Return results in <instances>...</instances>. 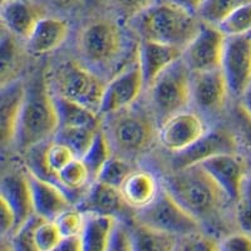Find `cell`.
Wrapping results in <instances>:
<instances>
[{
    "label": "cell",
    "instance_id": "6da1fadb",
    "mask_svg": "<svg viewBox=\"0 0 251 251\" xmlns=\"http://www.w3.org/2000/svg\"><path fill=\"white\" fill-rule=\"evenodd\" d=\"M58 127L54 94L46 73L37 71L30 80L25 83V97L14 146L20 152L30 151L54 137Z\"/></svg>",
    "mask_w": 251,
    "mask_h": 251
},
{
    "label": "cell",
    "instance_id": "7a4b0ae2",
    "mask_svg": "<svg viewBox=\"0 0 251 251\" xmlns=\"http://www.w3.org/2000/svg\"><path fill=\"white\" fill-rule=\"evenodd\" d=\"M102 129L112 146L113 153L126 160L146 154L158 141V129L150 107L133 106L102 117Z\"/></svg>",
    "mask_w": 251,
    "mask_h": 251
},
{
    "label": "cell",
    "instance_id": "3957f363",
    "mask_svg": "<svg viewBox=\"0 0 251 251\" xmlns=\"http://www.w3.org/2000/svg\"><path fill=\"white\" fill-rule=\"evenodd\" d=\"M162 187L201 224L215 219L225 203L230 202L200 165L171 171L163 178Z\"/></svg>",
    "mask_w": 251,
    "mask_h": 251
},
{
    "label": "cell",
    "instance_id": "277c9868",
    "mask_svg": "<svg viewBox=\"0 0 251 251\" xmlns=\"http://www.w3.org/2000/svg\"><path fill=\"white\" fill-rule=\"evenodd\" d=\"M134 30L142 40H152L185 49L199 33L201 20L196 13L172 1L154 4L132 19Z\"/></svg>",
    "mask_w": 251,
    "mask_h": 251
},
{
    "label": "cell",
    "instance_id": "5b68a950",
    "mask_svg": "<svg viewBox=\"0 0 251 251\" xmlns=\"http://www.w3.org/2000/svg\"><path fill=\"white\" fill-rule=\"evenodd\" d=\"M191 86L192 73L181 58L147 88L149 107L158 126L175 114L187 111L191 103Z\"/></svg>",
    "mask_w": 251,
    "mask_h": 251
},
{
    "label": "cell",
    "instance_id": "8992f818",
    "mask_svg": "<svg viewBox=\"0 0 251 251\" xmlns=\"http://www.w3.org/2000/svg\"><path fill=\"white\" fill-rule=\"evenodd\" d=\"M106 84L100 75L77 60H67L59 64L50 79L53 93L88 107L97 113L100 111Z\"/></svg>",
    "mask_w": 251,
    "mask_h": 251
},
{
    "label": "cell",
    "instance_id": "52a82bcc",
    "mask_svg": "<svg viewBox=\"0 0 251 251\" xmlns=\"http://www.w3.org/2000/svg\"><path fill=\"white\" fill-rule=\"evenodd\" d=\"M133 220L177 237L202 231V224L188 214L163 187L150 205L134 211Z\"/></svg>",
    "mask_w": 251,
    "mask_h": 251
},
{
    "label": "cell",
    "instance_id": "ba28073f",
    "mask_svg": "<svg viewBox=\"0 0 251 251\" xmlns=\"http://www.w3.org/2000/svg\"><path fill=\"white\" fill-rule=\"evenodd\" d=\"M78 49L92 66H109L122 53V30L111 19L93 20L79 31Z\"/></svg>",
    "mask_w": 251,
    "mask_h": 251
},
{
    "label": "cell",
    "instance_id": "9c48e42d",
    "mask_svg": "<svg viewBox=\"0 0 251 251\" xmlns=\"http://www.w3.org/2000/svg\"><path fill=\"white\" fill-rule=\"evenodd\" d=\"M227 153H240V145L234 129L217 128L207 129L196 142L177 153H172L171 171L197 166L211 157Z\"/></svg>",
    "mask_w": 251,
    "mask_h": 251
},
{
    "label": "cell",
    "instance_id": "30bf717a",
    "mask_svg": "<svg viewBox=\"0 0 251 251\" xmlns=\"http://www.w3.org/2000/svg\"><path fill=\"white\" fill-rule=\"evenodd\" d=\"M226 38L219 26L202 23L199 33L183 49L182 59L191 73L221 69Z\"/></svg>",
    "mask_w": 251,
    "mask_h": 251
},
{
    "label": "cell",
    "instance_id": "8fae6325",
    "mask_svg": "<svg viewBox=\"0 0 251 251\" xmlns=\"http://www.w3.org/2000/svg\"><path fill=\"white\" fill-rule=\"evenodd\" d=\"M221 71L230 96L240 100L251 84V34L226 38Z\"/></svg>",
    "mask_w": 251,
    "mask_h": 251
},
{
    "label": "cell",
    "instance_id": "7c38bea8",
    "mask_svg": "<svg viewBox=\"0 0 251 251\" xmlns=\"http://www.w3.org/2000/svg\"><path fill=\"white\" fill-rule=\"evenodd\" d=\"M145 79L138 63V54L129 66L121 71L106 84L103 100L100 104V116L121 111L137 103L145 89Z\"/></svg>",
    "mask_w": 251,
    "mask_h": 251
},
{
    "label": "cell",
    "instance_id": "4fadbf2b",
    "mask_svg": "<svg viewBox=\"0 0 251 251\" xmlns=\"http://www.w3.org/2000/svg\"><path fill=\"white\" fill-rule=\"evenodd\" d=\"M200 166L212 177L228 201L235 205L248 180V167L240 153L220 154L208 158Z\"/></svg>",
    "mask_w": 251,
    "mask_h": 251
},
{
    "label": "cell",
    "instance_id": "5bb4252c",
    "mask_svg": "<svg viewBox=\"0 0 251 251\" xmlns=\"http://www.w3.org/2000/svg\"><path fill=\"white\" fill-rule=\"evenodd\" d=\"M230 96L225 75L221 69L192 73L191 103L199 114L214 117L223 111Z\"/></svg>",
    "mask_w": 251,
    "mask_h": 251
},
{
    "label": "cell",
    "instance_id": "9a60e30c",
    "mask_svg": "<svg viewBox=\"0 0 251 251\" xmlns=\"http://www.w3.org/2000/svg\"><path fill=\"white\" fill-rule=\"evenodd\" d=\"M207 131L199 113L183 111L163 122L158 129V142L171 153H177L196 142Z\"/></svg>",
    "mask_w": 251,
    "mask_h": 251
},
{
    "label": "cell",
    "instance_id": "2e32d148",
    "mask_svg": "<svg viewBox=\"0 0 251 251\" xmlns=\"http://www.w3.org/2000/svg\"><path fill=\"white\" fill-rule=\"evenodd\" d=\"M26 174L35 215L48 221H55L60 214L72 207L71 199L58 183L38 176L30 170Z\"/></svg>",
    "mask_w": 251,
    "mask_h": 251
},
{
    "label": "cell",
    "instance_id": "e0dca14e",
    "mask_svg": "<svg viewBox=\"0 0 251 251\" xmlns=\"http://www.w3.org/2000/svg\"><path fill=\"white\" fill-rule=\"evenodd\" d=\"M77 208L86 215L111 216L118 220L129 207L123 200L120 188L93 181L77 203Z\"/></svg>",
    "mask_w": 251,
    "mask_h": 251
},
{
    "label": "cell",
    "instance_id": "ac0fdd59",
    "mask_svg": "<svg viewBox=\"0 0 251 251\" xmlns=\"http://www.w3.org/2000/svg\"><path fill=\"white\" fill-rule=\"evenodd\" d=\"M44 9L31 0H10L1 3L0 18L3 28L25 42L42 18Z\"/></svg>",
    "mask_w": 251,
    "mask_h": 251
},
{
    "label": "cell",
    "instance_id": "d6986e66",
    "mask_svg": "<svg viewBox=\"0 0 251 251\" xmlns=\"http://www.w3.org/2000/svg\"><path fill=\"white\" fill-rule=\"evenodd\" d=\"M137 54L145 87L149 88L162 72L182 58L183 49L152 40H141Z\"/></svg>",
    "mask_w": 251,
    "mask_h": 251
},
{
    "label": "cell",
    "instance_id": "ffe728a7",
    "mask_svg": "<svg viewBox=\"0 0 251 251\" xmlns=\"http://www.w3.org/2000/svg\"><path fill=\"white\" fill-rule=\"evenodd\" d=\"M0 199L5 201L14 212L17 219V230L34 215L30 185L26 172L9 171L4 175L0 185Z\"/></svg>",
    "mask_w": 251,
    "mask_h": 251
},
{
    "label": "cell",
    "instance_id": "44dd1931",
    "mask_svg": "<svg viewBox=\"0 0 251 251\" xmlns=\"http://www.w3.org/2000/svg\"><path fill=\"white\" fill-rule=\"evenodd\" d=\"M25 97V83L15 79L1 86L0 94V140L3 149L14 145L18 123Z\"/></svg>",
    "mask_w": 251,
    "mask_h": 251
},
{
    "label": "cell",
    "instance_id": "7402d4cb",
    "mask_svg": "<svg viewBox=\"0 0 251 251\" xmlns=\"http://www.w3.org/2000/svg\"><path fill=\"white\" fill-rule=\"evenodd\" d=\"M69 23L62 18L44 17L38 22L25 40L26 50L33 55H44L54 51L67 40Z\"/></svg>",
    "mask_w": 251,
    "mask_h": 251
},
{
    "label": "cell",
    "instance_id": "603a6c76",
    "mask_svg": "<svg viewBox=\"0 0 251 251\" xmlns=\"http://www.w3.org/2000/svg\"><path fill=\"white\" fill-rule=\"evenodd\" d=\"M160 190L154 175L145 170H134L120 187L123 200L134 211L150 205Z\"/></svg>",
    "mask_w": 251,
    "mask_h": 251
},
{
    "label": "cell",
    "instance_id": "cb8c5ba5",
    "mask_svg": "<svg viewBox=\"0 0 251 251\" xmlns=\"http://www.w3.org/2000/svg\"><path fill=\"white\" fill-rule=\"evenodd\" d=\"M54 94V93H53ZM58 128L64 127H102V116L88 107L54 94Z\"/></svg>",
    "mask_w": 251,
    "mask_h": 251
},
{
    "label": "cell",
    "instance_id": "d4e9b609",
    "mask_svg": "<svg viewBox=\"0 0 251 251\" xmlns=\"http://www.w3.org/2000/svg\"><path fill=\"white\" fill-rule=\"evenodd\" d=\"M117 221L111 216L87 215L86 225L80 235L82 251H107Z\"/></svg>",
    "mask_w": 251,
    "mask_h": 251
},
{
    "label": "cell",
    "instance_id": "484cf974",
    "mask_svg": "<svg viewBox=\"0 0 251 251\" xmlns=\"http://www.w3.org/2000/svg\"><path fill=\"white\" fill-rule=\"evenodd\" d=\"M43 146V149L37 153V158H35L34 162V165L39 167V170L34 174H37L40 177L47 176V178L48 177L57 178L58 174L68 163L77 158V156L72 152L71 149L54 140H51L48 143H44Z\"/></svg>",
    "mask_w": 251,
    "mask_h": 251
},
{
    "label": "cell",
    "instance_id": "4316f807",
    "mask_svg": "<svg viewBox=\"0 0 251 251\" xmlns=\"http://www.w3.org/2000/svg\"><path fill=\"white\" fill-rule=\"evenodd\" d=\"M129 228L132 251H174L178 237L134 221Z\"/></svg>",
    "mask_w": 251,
    "mask_h": 251
},
{
    "label": "cell",
    "instance_id": "83f0119b",
    "mask_svg": "<svg viewBox=\"0 0 251 251\" xmlns=\"http://www.w3.org/2000/svg\"><path fill=\"white\" fill-rule=\"evenodd\" d=\"M19 38L12 34L5 28L1 29L0 57H1V86L17 79L19 69L23 64V49L19 46Z\"/></svg>",
    "mask_w": 251,
    "mask_h": 251
},
{
    "label": "cell",
    "instance_id": "f1b7e54d",
    "mask_svg": "<svg viewBox=\"0 0 251 251\" xmlns=\"http://www.w3.org/2000/svg\"><path fill=\"white\" fill-rule=\"evenodd\" d=\"M55 180H57L58 185L67 192L72 203L75 202L73 197L77 195V192H82L80 190H83L87 183L92 182L88 167H87L86 163L83 162V160L79 158V157H77L71 163H68L58 174ZM82 194L84 195V191Z\"/></svg>",
    "mask_w": 251,
    "mask_h": 251
},
{
    "label": "cell",
    "instance_id": "f546056e",
    "mask_svg": "<svg viewBox=\"0 0 251 251\" xmlns=\"http://www.w3.org/2000/svg\"><path fill=\"white\" fill-rule=\"evenodd\" d=\"M100 129V127H64L58 128L53 140L67 146L75 156L82 158Z\"/></svg>",
    "mask_w": 251,
    "mask_h": 251
},
{
    "label": "cell",
    "instance_id": "4dcf8cb0",
    "mask_svg": "<svg viewBox=\"0 0 251 251\" xmlns=\"http://www.w3.org/2000/svg\"><path fill=\"white\" fill-rule=\"evenodd\" d=\"M250 1L251 0H203L197 8L196 15L201 23L219 26L240 6Z\"/></svg>",
    "mask_w": 251,
    "mask_h": 251
},
{
    "label": "cell",
    "instance_id": "1f68e13d",
    "mask_svg": "<svg viewBox=\"0 0 251 251\" xmlns=\"http://www.w3.org/2000/svg\"><path fill=\"white\" fill-rule=\"evenodd\" d=\"M112 157H113L112 146L104 131L100 127V129L97 132L96 137H94V141L92 142L91 147L84 153V156L82 157L83 162L86 163V166L88 167L92 182L96 181L100 172L102 171L103 167L106 166V163L111 160Z\"/></svg>",
    "mask_w": 251,
    "mask_h": 251
},
{
    "label": "cell",
    "instance_id": "d6a6232c",
    "mask_svg": "<svg viewBox=\"0 0 251 251\" xmlns=\"http://www.w3.org/2000/svg\"><path fill=\"white\" fill-rule=\"evenodd\" d=\"M133 171L134 169H132V165L128 160L120 156H113L103 167L96 181L106 183L112 187L120 188L126 178Z\"/></svg>",
    "mask_w": 251,
    "mask_h": 251
},
{
    "label": "cell",
    "instance_id": "836d02e7",
    "mask_svg": "<svg viewBox=\"0 0 251 251\" xmlns=\"http://www.w3.org/2000/svg\"><path fill=\"white\" fill-rule=\"evenodd\" d=\"M226 37L251 34V1L240 6L219 25Z\"/></svg>",
    "mask_w": 251,
    "mask_h": 251
},
{
    "label": "cell",
    "instance_id": "e575fe53",
    "mask_svg": "<svg viewBox=\"0 0 251 251\" xmlns=\"http://www.w3.org/2000/svg\"><path fill=\"white\" fill-rule=\"evenodd\" d=\"M63 239L54 221L42 219L34 228L33 240L37 251H51Z\"/></svg>",
    "mask_w": 251,
    "mask_h": 251
},
{
    "label": "cell",
    "instance_id": "d590c367",
    "mask_svg": "<svg viewBox=\"0 0 251 251\" xmlns=\"http://www.w3.org/2000/svg\"><path fill=\"white\" fill-rule=\"evenodd\" d=\"M86 214H83L77 207H71L60 214L54 223L57 224L63 237H73L82 235L86 225Z\"/></svg>",
    "mask_w": 251,
    "mask_h": 251
},
{
    "label": "cell",
    "instance_id": "8d00e7d4",
    "mask_svg": "<svg viewBox=\"0 0 251 251\" xmlns=\"http://www.w3.org/2000/svg\"><path fill=\"white\" fill-rule=\"evenodd\" d=\"M234 206L235 221L240 231L251 234V176L248 177L241 196Z\"/></svg>",
    "mask_w": 251,
    "mask_h": 251
},
{
    "label": "cell",
    "instance_id": "74e56055",
    "mask_svg": "<svg viewBox=\"0 0 251 251\" xmlns=\"http://www.w3.org/2000/svg\"><path fill=\"white\" fill-rule=\"evenodd\" d=\"M42 217L38 215H33L30 219L20 226L17 231L10 236V245H12L14 251H37L34 246V240H33V234H34V228L38 225Z\"/></svg>",
    "mask_w": 251,
    "mask_h": 251
},
{
    "label": "cell",
    "instance_id": "f35d334b",
    "mask_svg": "<svg viewBox=\"0 0 251 251\" xmlns=\"http://www.w3.org/2000/svg\"><path fill=\"white\" fill-rule=\"evenodd\" d=\"M234 132L243 149L251 157V114L237 104L234 111Z\"/></svg>",
    "mask_w": 251,
    "mask_h": 251
},
{
    "label": "cell",
    "instance_id": "ab89813d",
    "mask_svg": "<svg viewBox=\"0 0 251 251\" xmlns=\"http://www.w3.org/2000/svg\"><path fill=\"white\" fill-rule=\"evenodd\" d=\"M174 251H217V241L202 231L195 232L178 237Z\"/></svg>",
    "mask_w": 251,
    "mask_h": 251
},
{
    "label": "cell",
    "instance_id": "60d3db41",
    "mask_svg": "<svg viewBox=\"0 0 251 251\" xmlns=\"http://www.w3.org/2000/svg\"><path fill=\"white\" fill-rule=\"evenodd\" d=\"M217 251H251V234L232 232L217 240Z\"/></svg>",
    "mask_w": 251,
    "mask_h": 251
},
{
    "label": "cell",
    "instance_id": "b9f144b4",
    "mask_svg": "<svg viewBox=\"0 0 251 251\" xmlns=\"http://www.w3.org/2000/svg\"><path fill=\"white\" fill-rule=\"evenodd\" d=\"M113 1L118 10L131 19L149 10L154 4L160 3V0H113Z\"/></svg>",
    "mask_w": 251,
    "mask_h": 251
},
{
    "label": "cell",
    "instance_id": "7bdbcfd3",
    "mask_svg": "<svg viewBox=\"0 0 251 251\" xmlns=\"http://www.w3.org/2000/svg\"><path fill=\"white\" fill-rule=\"evenodd\" d=\"M107 251H132L131 239H129V228L123 225L120 220L117 221L112 232L111 241Z\"/></svg>",
    "mask_w": 251,
    "mask_h": 251
},
{
    "label": "cell",
    "instance_id": "ee69618b",
    "mask_svg": "<svg viewBox=\"0 0 251 251\" xmlns=\"http://www.w3.org/2000/svg\"><path fill=\"white\" fill-rule=\"evenodd\" d=\"M0 226H1V235L12 236L17 230V219L10 208V206L4 200L0 199Z\"/></svg>",
    "mask_w": 251,
    "mask_h": 251
},
{
    "label": "cell",
    "instance_id": "f6af8a7d",
    "mask_svg": "<svg viewBox=\"0 0 251 251\" xmlns=\"http://www.w3.org/2000/svg\"><path fill=\"white\" fill-rule=\"evenodd\" d=\"M51 251H82L80 236L63 237L60 243Z\"/></svg>",
    "mask_w": 251,
    "mask_h": 251
},
{
    "label": "cell",
    "instance_id": "bcb514c9",
    "mask_svg": "<svg viewBox=\"0 0 251 251\" xmlns=\"http://www.w3.org/2000/svg\"><path fill=\"white\" fill-rule=\"evenodd\" d=\"M44 1L59 10H72L77 8L82 0H44Z\"/></svg>",
    "mask_w": 251,
    "mask_h": 251
},
{
    "label": "cell",
    "instance_id": "7dc6e473",
    "mask_svg": "<svg viewBox=\"0 0 251 251\" xmlns=\"http://www.w3.org/2000/svg\"><path fill=\"white\" fill-rule=\"evenodd\" d=\"M169 1H172V3L177 4V5H181L183 8L191 10V12L196 13L197 8L200 6V4L202 3L203 0H169Z\"/></svg>",
    "mask_w": 251,
    "mask_h": 251
},
{
    "label": "cell",
    "instance_id": "c3c4849f",
    "mask_svg": "<svg viewBox=\"0 0 251 251\" xmlns=\"http://www.w3.org/2000/svg\"><path fill=\"white\" fill-rule=\"evenodd\" d=\"M239 104L245 109L246 112L251 114V84L248 87L244 94L240 97L239 100Z\"/></svg>",
    "mask_w": 251,
    "mask_h": 251
},
{
    "label": "cell",
    "instance_id": "681fc988",
    "mask_svg": "<svg viewBox=\"0 0 251 251\" xmlns=\"http://www.w3.org/2000/svg\"><path fill=\"white\" fill-rule=\"evenodd\" d=\"M1 251H14V250H13L10 243H5V241H4L3 246H1Z\"/></svg>",
    "mask_w": 251,
    "mask_h": 251
},
{
    "label": "cell",
    "instance_id": "f907efd6",
    "mask_svg": "<svg viewBox=\"0 0 251 251\" xmlns=\"http://www.w3.org/2000/svg\"><path fill=\"white\" fill-rule=\"evenodd\" d=\"M5 1H10V0H1V3H5Z\"/></svg>",
    "mask_w": 251,
    "mask_h": 251
}]
</instances>
